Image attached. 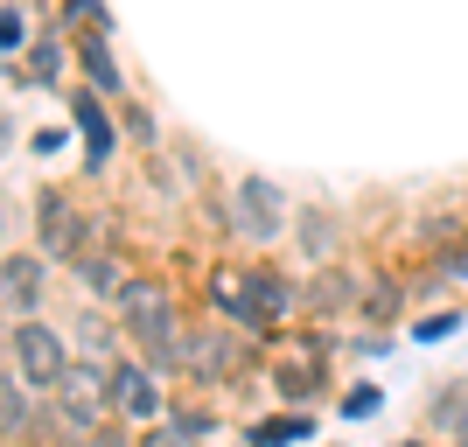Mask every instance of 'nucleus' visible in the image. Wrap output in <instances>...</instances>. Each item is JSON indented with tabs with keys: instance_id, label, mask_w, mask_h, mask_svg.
Wrapping results in <instances>:
<instances>
[{
	"instance_id": "20",
	"label": "nucleus",
	"mask_w": 468,
	"mask_h": 447,
	"mask_svg": "<svg viewBox=\"0 0 468 447\" xmlns=\"http://www.w3.org/2000/svg\"><path fill=\"white\" fill-rule=\"evenodd\" d=\"M210 427H217V420H210V412H196V406H189V412H176V433H182V441H203Z\"/></svg>"
},
{
	"instance_id": "28",
	"label": "nucleus",
	"mask_w": 468,
	"mask_h": 447,
	"mask_svg": "<svg viewBox=\"0 0 468 447\" xmlns=\"http://www.w3.org/2000/svg\"><path fill=\"white\" fill-rule=\"evenodd\" d=\"M399 447H427V441H399Z\"/></svg>"
},
{
	"instance_id": "16",
	"label": "nucleus",
	"mask_w": 468,
	"mask_h": 447,
	"mask_svg": "<svg viewBox=\"0 0 468 447\" xmlns=\"http://www.w3.org/2000/svg\"><path fill=\"white\" fill-rule=\"evenodd\" d=\"M78 57H84V78H91L98 91H119V63H112V49H105V36H91Z\"/></svg>"
},
{
	"instance_id": "18",
	"label": "nucleus",
	"mask_w": 468,
	"mask_h": 447,
	"mask_svg": "<svg viewBox=\"0 0 468 447\" xmlns=\"http://www.w3.org/2000/svg\"><path fill=\"white\" fill-rule=\"evenodd\" d=\"M28 427V399L15 391V378H0V433H21Z\"/></svg>"
},
{
	"instance_id": "5",
	"label": "nucleus",
	"mask_w": 468,
	"mask_h": 447,
	"mask_svg": "<svg viewBox=\"0 0 468 447\" xmlns=\"http://www.w3.org/2000/svg\"><path fill=\"white\" fill-rule=\"evenodd\" d=\"M105 391H112V370L70 364V370L57 378V412H63L78 433H91V427H105Z\"/></svg>"
},
{
	"instance_id": "21",
	"label": "nucleus",
	"mask_w": 468,
	"mask_h": 447,
	"mask_svg": "<svg viewBox=\"0 0 468 447\" xmlns=\"http://www.w3.org/2000/svg\"><path fill=\"white\" fill-rule=\"evenodd\" d=\"M343 412H350V420H364V412H378V385H350V399H343Z\"/></svg>"
},
{
	"instance_id": "4",
	"label": "nucleus",
	"mask_w": 468,
	"mask_h": 447,
	"mask_svg": "<svg viewBox=\"0 0 468 447\" xmlns=\"http://www.w3.org/2000/svg\"><path fill=\"white\" fill-rule=\"evenodd\" d=\"M231 231L273 245V238L287 231V196H280L266 176H245V182H238V196H231Z\"/></svg>"
},
{
	"instance_id": "22",
	"label": "nucleus",
	"mask_w": 468,
	"mask_h": 447,
	"mask_svg": "<svg viewBox=\"0 0 468 447\" xmlns=\"http://www.w3.org/2000/svg\"><path fill=\"white\" fill-rule=\"evenodd\" d=\"M28 57H36V78H57V70H63V49H57V42H36Z\"/></svg>"
},
{
	"instance_id": "17",
	"label": "nucleus",
	"mask_w": 468,
	"mask_h": 447,
	"mask_svg": "<svg viewBox=\"0 0 468 447\" xmlns=\"http://www.w3.org/2000/svg\"><path fill=\"white\" fill-rule=\"evenodd\" d=\"M314 420H266V427L252 433V447H287V441H308Z\"/></svg>"
},
{
	"instance_id": "8",
	"label": "nucleus",
	"mask_w": 468,
	"mask_h": 447,
	"mask_svg": "<svg viewBox=\"0 0 468 447\" xmlns=\"http://www.w3.org/2000/svg\"><path fill=\"white\" fill-rule=\"evenodd\" d=\"M210 308L217 314H231L238 329H252V335H273V322H266V314L252 308V293H245V272H210Z\"/></svg>"
},
{
	"instance_id": "11",
	"label": "nucleus",
	"mask_w": 468,
	"mask_h": 447,
	"mask_svg": "<svg viewBox=\"0 0 468 447\" xmlns=\"http://www.w3.org/2000/svg\"><path fill=\"white\" fill-rule=\"evenodd\" d=\"M245 293H252V308L266 314V322H280V314L293 308V280H280L273 266H252V272H245Z\"/></svg>"
},
{
	"instance_id": "6",
	"label": "nucleus",
	"mask_w": 468,
	"mask_h": 447,
	"mask_svg": "<svg viewBox=\"0 0 468 447\" xmlns=\"http://www.w3.org/2000/svg\"><path fill=\"white\" fill-rule=\"evenodd\" d=\"M42 280H49V259H42V252L0 259V301H7L15 314H36L42 308Z\"/></svg>"
},
{
	"instance_id": "13",
	"label": "nucleus",
	"mask_w": 468,
	"mask_h": 447,
	"mask_svg": "<svg viewBox=\"0 0 468 447\" xmlns=\"http://www.w3.org/2000/svg\"><path fill=\"white\" fill-rule=\"evenodd\" d=\"M78 280H84V293H98V301H119V293L133 287V272L119 266V259H91V252L78 259Z\"/></svg>"
},
{
	"instance_id": "9",
	"label": "nucleus",
	"mask_w": 468,
	"mask_h": 447,
	"mask_svg": "<svg viewBox=\"0 0 468 447\" xmlns=\"http://www.w3.org/2000/svg\"><path fill=\"white\" fill-rule=\"evenodd\" d=\"M70 112H78V133H84V168L105 176V161H112V119H105V105H98V98H78Z\"/></svg>"
},
{
	"instance_id": "23",
	"label": "nucleus",
	"mask_w": 468,
	"mask_h": 447,
	"mask_svg": "<svg viewBox=\"0 0 468 447\" xmlns=\"http://www.w3.org/2000/svg\"><path fill=\"white\" fill-rule=\"evenodd\" d=\"M364 308H371V314H385V322H391V314H399V287H371V293H364Z\"/></svg>"
},
{
	"instance_id": "25",
	"label": "nucleus",
	"mask_w": 468,
	"mask_h": 447,
	"mask_svg": "<svg viewBox=\"0 0 468 447\" xmlns=\"http://www.w3.org/2000/svg\"><path fill=\"white\" fill-rule=\"evenodd\" d=\"M84 447H140V441H126L119 427H91V433H84Z\"/></svg>"
},
{
	"instance_id": "26",
	"label": "nucleus",
	"mask_w": 468,
	"mask_h": 447,
	"mask_svg": "<svg viewBox=\"0 0 468 447\" xmlns=\"http://www.w3.org/2000/svg\"><path fill=\"white\" fill-rule=\"evenodd\" d=\"M21 36H28V28H21V15H0V49H21Z\"/></svg>"
},
{
	"instance_id": "12",
	"label": "nucleus",
	"mask_w": 468,
	"mask_h": 447,
	"mask_svg": "<svg viewBox=\"0 0 468 447\" xmlns=\"http://www.w3.org/2000/svg\"><path fill=\"white\" fill-rule=\"evenodd\" d=\"M427 420L448 433V441L468 447V385H441V391L427 399Z\"/></svg>"
},
{
	"instance_id": "15",
	"label": "nucleus",
	"mask_w": 468,
	"mask_h": 447,
	"mask_svg": "<svg viewBox=\"0 0 468 447\" xmlns=\"http://www.w3.org/2000/svg\"><path fill=\"white\" fill-rule=\"evenodd\" d=\"M273 385L287 399H314V391H329V378H322V357H308V364H273Z\"/></svg>"
},
{
	"instance_id": "7",
	"label": "nucleus",
	"mask_w": 468,
	"mask_h": 447,
	"mask_svg": "<svg viewBox=\"0 0 468 447\" xmlns=\"http://www.w3.org/2000/svg\"><path fill=\"white\" fill-rule=\"evenodd\" d=\"M112 406L126 412V420H154V412H161V385H154V370L133 364V357H119V364H112Z\"/></svg>"
},
{
	"instance_id": "19",
	"label": "nucleus",
	"mask_w": 468,
	"mask_h": 447,
	"mask_svg": "<svg viewBox=\"0 0 468 447\" xmlns=\"http://www.w3.org/2000/svg\"><path fill=\"white\" fill-rule=\"evenodd\" d=\"M454 329H462V314L448 308V314H427V322H420V329H412V335H420V343H448Z\"/></svg>"
},
{
	"instance_id": "3",
	"label": "nucleus",
	"mask_w": 468,
	"mask_h": 447,
	"mask_svg": "<svg viewBox=\"0 0 468 447\" xmlns=\"http://www.w3.org/2000/svg\"><path fill=\"white\" fill-rule=\"evenodd\" d=\"M15 343V364H21V378L36 391H57V378L70 370V350H63V335L49 329V322H36V314H21V329L7 335Z\"/></svg>"
},
{
	"instance_id": "1",
	"label": "nucleus",
	"mask_w": 468,
	"mask_h": 447,
	"mask_svg": "<svg viewBox=\"0 0 468 447\" xmlns=\"http://www.w3.org/2000/svg\"><path fill=\"white\" fill-rule=\"evenodd\" d=\"M119 314H126V335H140V357H147V364H161V370L182 364V322H176L168 287L133 280V287L119 293Z\"/></svg>"
},
{
	"instance_id": "27",
	"label": "nucleus",
	"mask_w": 468,
	"mask_h": 447,
	"mask_svg": "<svg viewBox=\"0 0 468 447\" xmlns=\"http://www.w3.org/2000/svg\"><path fill=\"white\" fill-rule=\"evenodd\" d=\"M140 447H182V433H176V427H161V433H147Z\"/></svg>"
},
{
	"instance_id": "2",
	"label": "nucleus",
	"mask_w": 468,
	"mask_h": 447,
	"mask_svg": "<svg viewBox=\"0 0 468 447\" xmlns=\"http://www.w3.org/2000/svg\"><path fill=\"white\" fill-rule=\"evenodd\" d=\"M91 224H98V217H84L63 189H42V203H36V245H42V259H84Z\"/></svg>"
},
{
	"instance_id": "24",
	"label": "nucleus",
	"mask_w": 468,
	"mask_h": 447,
	"mask_svg": "<svg viewBox=\"0 0 468 447\" xmlns=\"http://www.w3.org/2000/svg\"><path fill=\"white\" fill-rule=\"evenodd\" d=\"M441 280H468V245H454V252H441Z\"/></svg>"
},
{
	"instance_id": "10",
	"label": "nucleus",
	"mask_w": 468,
	"mask_h": 447,
	"mask_svg": "<svg viewBox=\"0 0 468 447\" xmlns=\"http://www.w3.org/2000/svg\"><path fill=\"white\" fill-rule=\"evenodd\" d=\"M350 301H364L356 272H343V266H322V272H314V287H308V308H322V314H343Z\"/></svg>"
},
{
	"instance_id": "14",
	"label": "nucleus",
	"mask_w": 468,
	"mask_h": 447,
	"mask_svg": "<svg viewBox=\"0 0 468 447\" xmlns=\"http://www.w3.org/2000/svg\"><path fill=\"white\" fill-rule=\"evenodd\" d=\"M293 224H301V231H293V238H301V252H308L314 266H329V252H335V217L329 210H301Z\"/></svg>"
}]
</instances>
